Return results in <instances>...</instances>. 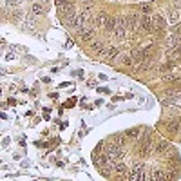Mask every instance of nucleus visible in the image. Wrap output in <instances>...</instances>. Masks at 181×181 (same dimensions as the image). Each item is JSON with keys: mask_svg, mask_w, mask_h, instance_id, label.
Returning a JSON list of instances; mask_svg holds the SVG:
<instances>
[{"mask_svg": "<svg viewBox=\"0 0 181 181\" xmlns=\"http://www.w3.org/2000/svg\"><path fill=\"white\" fill-rule=\"evenodd\" d=\"M152 31L156 33V35H163L165 33V18L161 15L152 16Z\"/></svg>", "mask_w": 181, "mask_h": 181, "instance_id": "f03ea898", "label": "nucleus"}, {"mask_svg": "<svg viewBox=\"0 0 181 181\" xmlns=\"http://www.w3.org/2000/svg\"><path fill=\"white\" fill-rule=\"evenodd\" d=\"M40 4H44V5H47V4H49V0H40Z\"/></svg>", "mask_w": 181, "mask_h": 181, "instance_id": "f8f14e48", "label": "nucleus"}, {"mask_svg": "<svg viewBox=\"0 0 181 181\" xmlns=\"http://www.w3.org/2000/svg\"><path fill=\"white\" fill-rule=\"evenodd\" d=\"M154 149H156V152H161V150H165V149H169V143H167L165 139H161V141L154 143Z\"/></svg>", "mask_w": 181, "mask_h": 181, "instance_id": "6e6552de", "label": "nucleus"}, {"mask_svg": "<svg viewBox=\"0 0 181 181\" xmlns=\"http://www.w3.org/2000/svg\"><path fill=\"white\" fill-rule=\"evenodd\" d=\"M94 25H85L83 29H80L78 33H80V38L83 40V42H91L92 38H94Z\"/></svg>", "mask_w": 181, "mask_h": 181, "instance_id": "7ed1b4c3", "label": "nucleus"}, {"mask_svg": "<svg viewBox=\"0 0 181 181\" xmlns=\"http://www.w3.org/2000/svg\"><path fill=\"white\" fill-rule=\"evenodd\" d=\"M107 22H109V16L105 15V13H98L96 15V18H94V27H105L107 25Z\"/></svg>", "mask_w": 181, "mask_h": 181, "instance_id": "20e7f679", "label": "nucleus"}, {"mask_svg": "<svg viewBox=\"0 0 181 181\" xmlns=\"http://www.w3.org/2000/svg\"><path fill=\"white\" fill-rule=\"evenodd\" d=\"M179 20H181V13L179 11H170L169 13V22L170 24H179Z\"/></svg>", "mask_w": 181, "mask_h": 181, "instance_id": "423d86ee", "label": "nucleus"}, {"mask_svg": "<svg viewBox=\"0 0 181 181\" xmlns=\"http://www.w3.org/2000/svg\"><path fill=\"white\" fill-rule=\"evenodd\" d=\"M20 0H8V5H13V4H18Z\"/></svg>", "mask_w": 181, "mask_h": 181, "instance_id": "9b49d317", "label": "nucleus"}, {"mask_svg": "<svg viewBox=\"0 0 181 181\" xmlns=\"http://www.w3.org/2000/svg\"><path fill=\"white\" fill-rule=\"evenodd\" d=\"M112 169H114V172H118V176H125V172H127V167H125V163L122 161V159H120L118 163H114Z\"/></svg>", "mask_w": 181, "mask_h": 181, "instance_id": "39448f33", "label": "nucleus"}, {"mask_svg": "<svg viewBox=\"0 0 181 181\" xmlns=\"http://www.w3.org/2000/svg\"><path fill=\"white\" fill-rule=\"evenodd\" d=\"M138 31L141 33H152V15H143L139 16V22H138Z\"/></svg>", "mask_w": 181, "mask_h": 181, "instance_id": "f257e3e1", "label": "nucleus"}, {"mask_svg": "<svg viewBox=\"0 0 181 181\" xmlns=\"http://www.w3.org/2000/svg\"><path fill=\"white\" fill-rule=\"evenodd\" d=\"M125 134H127V138H138V136H139V130L132 129V130H127Z\"/></svg>", "mask_w": 181, "mask_h": 181, "instance_id": "1a4fd4ad", "label": "nucleus"}, {"mask_svg": "<svg viewBox=\"0 0 181 181\" xmlns=\"http://www.w3.org/2000/svg\"><path fill=\"white\" fill-rule=\"evenodd\" d=\"M31 13H33V15H42V13H44V4L35 2L31 5Z\"/></svg>", "mask_w": 181, "mask_h": 181, "instance_id": "0eeeda50", "label": "nucleus"}, {"mask_svg": "<svg viewBox=\"0 0 181 181\" xmlns=\"http://www.w3.org/2000/svg\"><path fill=\"white\" fill-rule=\"evenodd\" d=\"M141 11L145 13V15H150V11H152V8H150V5H149V4H143V5H141Z\"/></svg>", "mask_w": 181, "mask_h": 181, "instance_id": "9d476101", "label": "nucleus"}]
</instances>
